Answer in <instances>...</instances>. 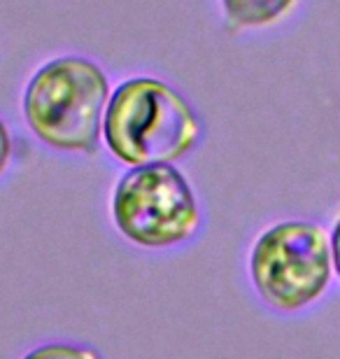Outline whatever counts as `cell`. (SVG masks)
I'll list each match as a JSON object with an SVG mask.
<instances>
[{
	"label": "cell",
	"instance_id": "1",
	"mask_svg": "<svg viewBox=\"0 0 340 359\" xmlns=\"http://www.w3.org/2000/svg\"><path fill=\"white\" fill-rule=\"evenodd\" d=\"M203 138V119L191 100L161 77L133 75L112 87L103 145L126 168L177 163Z\"/></svg>",
	"mask_w": 340,
	"mask_h": 359
},
{
	"label": "cell",
	"instance_id": "2",
	"mask_svg": "<svg viewBox=\"0 0 340 359\" xmlns=\"http://www.w3.org/2000/svg\"><path fill=\"white\" fill-rule=\"evenodd\" d=\"M110 77L89 56L63 54L40 63L21 91L26 128L47 149L61 154H96L103 145V121Z\"/></svg>",
	"mask_w": 340,
	"mask_h": 359
},
{
	"label": "cell",
	"instance_id": "3",
	"mask_svg": "<svg viewBox=\"0 0 340 359\" xmlns=\"http://www.w3.org/2000/svg\"><path fill=\"white\" fill-rule=\"evenodd\" d=\"M110 217L117 233L140 250L186 245L203 226L191 180L175 163L126 168L112 187Z\"/></svg>",
	"mask_w": 340,
	"mask_h": 359
},
{
	"label": "cell",
	"instance_id": "4",
	"mask_svg": "<svg viewBox=\"0 0 340 359\" xmlns=\"http://www.w3.org/2000/svg\"><path fill=\"white\" fill-rule=\"evenodd\" d=\"M331 241L308 219H285L257 236L247 255V276L257 297L278 313H299L331 283Z\"/></svg>",
	"mask_w": 340,
	"mask_h": 359
},
{
	"label": "cell",
	"instance_id": "5",
	"mask_svg": "<svg viewBox=\"0 0 340 359\" xmlns=\"http://www.w3.org/2000/svg\"><path fill=\"white\" fill-rule=\"evenodd\" d=\"M299 3L301 0H219V10L231 33H247L282 24Z\"/></svg>",
	"mask_w": 340,
	"mask_h": 359
},
{
	"label": "cell",
	"instance_id": "6",
	"mask_svg": "<svg viewBox=\"0 0 340 359\" xmlns=\"http://www.w3.org/2000/svg\"><path fill=\"white\" fill-rule=\"evenodd\" d=\"M21 359H103L98 348L75 341H49L31 348Z\"/></svg>",
	"mask_w": 340,
	"mask_h": 359
},
{
	"label": "cell",
	"instance_id": "7",
	"mask_svg": "<svg viewBox=\"0 0 340 359\" xmlns=\"http://www.w3.org/2000/svg\"><path fill=\"white\" fill-rule=\"evenodd\" d=\"M12 161H14V138H12L10 126L0 117V180L7 175Z\"/></svg>",
	"mask_w": 340,
	"mask_h": 359
},
{
	"label": "cell",
	"instance_id": "8",
	"mask_svg": "<svg viewBox=\"0 0 340 359\" xmlns=\"http://www.w3.org/2000/svg\"><path fill=\"white\" fill-rule=\"evenodd\" d=\"M331 259H334V269L340 276V219L336 222L334 231H331Z\"/></svg>",
	"mask_w": 340,
	"mask_h": 359
}]
</instances>
